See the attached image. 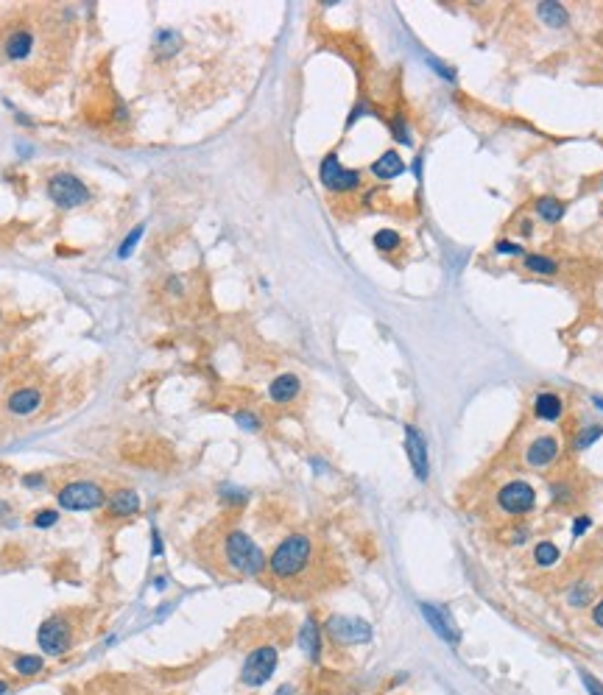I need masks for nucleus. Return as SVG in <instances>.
Wrapping results in <instances>:
<instances>
[{
  "instance_id": "30",
  "label": "nucleus",
  "mask_w": 603,
  "mask_h": 695,
  "mask_svg": "<svg viewBox=\"0 0 603 695\" xmlns=\"http://www.w3.org/2000/svg\"><path fill=\"white\" fill-rule=\"evenodd\" d=\"M235 419H238V425H241L243 430H257V428H260L257 416H251V413H238Z\"/></svg>"
},
{
  "instance_id": "16",
  "label": "nucleus",
  "mask_w": 603,
  "mask_h": 695,
  "mask_svg": "<svg viewBox=\"0 0 603 695\" xmlns=\"http://www.w3.org/2000/svg\"><path fill=\"white\" fill-rule=\"evenodd\" d=\"M299 388H302L299 377H293V374H279V377L268 385V397H271L274 402H291V399L299 394Z\"/></svg>"
},
{
  "instance_id": "33",
  "label": "nucleus",
  "mask_w": 603,
  "mask_h": 695,
  "mask_svg": "<svg viewBox=\"0 0 603 695\" xmlns=\"http://www.w3.org/2000/svg\"><path fill=\"white\" fill-rule=\"evenodd\" d=\"M590 525H592V519H590V517H578V519H576V525H573V536H581Z\"/></svg>"
},
{
  "instance_id": "26",
  "label": "nucleus",
  "mask_w": 603,
  "mask_h": 695,
  "mask_svg": "<svg viewBox=\"0 0 603 695\" xmlns=\"http://www.w3.org/2000/svg\"><path fill=\"white\" fill-rule=\"evenodd\" d=\"M374 246L380 251H394V249H399V234L394 230H380L374 234Z\"/></svg>"
},
{
  "instance_id": "12",
  "label": "nucleus",
  "mask_w": 603,
  "mask_h": 695,
  "mask_svg": "<svg viewBox=\"0 0 603 695\" xmlns=\"http://www.w3.org/2000/svg\"><path fill=\"white\" fill-rule=\"evenodd\" d=\"M422 614H425V620L433 626V631H436L442 640H447V642H453V645L458 642V637H461V634H458L456 623H453L444 611H439L433 603H422Z\"/></svg>"
},
{
  "instance_id": "20",
  "label": "nucleus",
  "mask_w": 603,
  "mask_h": 695,
  "mask_svg": "<svg viewBox=\"0 0 603 695\" xmlns=\"http://www.w3.org/2000/svg\"><path fill=\"white\" fill-rule=\"evenodd\" d=\"M299 642H302V648H305V654L310 659H319V654H322V637H319L316 620H305L302 634H299Z\"/></svg>"
},
{
  "instance_id": "25",
  "label": "nucleus",
  "mask_w": 603,
  "mask_h": 695,
  "mask_svg": "<svg viewBox=\"0 0 603 695\" xmlns=\"http://www.w3.org/2000/svg\"><path fill=\"white\" fill-rule=\"evenodd\" d=\"M601 436H603V428H601V425H590L587 430H581V433L576 436V444H573V447H576V450H587V447H592V444H595V442H598Z\"/></svg>"
},
{
  "instance_id": "11",
  "label": "nucleus",
  "mask_w": 603,
  "mask_h": 695,
  "mask_svg": "<svg viewBox=\"0 0 603 695\" xmlns=\"http://www.w3.org/2000/svg\"><path fill=\"white\" fill-rule=\"evenodd\" d=\"M405 453H408V461L413 466L416 477H419V480H428V475H430L428 442L422 439V433H419L413 425H405Z\"/></svg>"
},
{
  "instance_id": "7",
  "label": "nucleus",
  "mask_w": 603,
  "mask_h": 695,
  "mask_svg": "<svg viewBox=\"0 0 603 695\" xmlns=\"http://www.w3.org/2000/svg\"><path fill=\"white\" fill-rule=\"evenodd\" d=\"M534 503H536V491H534V486L525 483V480H511V483H505V486L497 491V505H500L505 514H514V517L528 514V511L534 508Z\"/></svg>"
},
{
  "instance_id": "32",
  "label": "nucleus",
  "mask_w": 603,
  "mask_h": 695,
  "mask_svg": "<svg viewBox=\"0 0 603 695\" xmlns=\"http://www.w3.org/2000/svg\"><path fill=\"white\" fill-rule=\"evenodd\" d=\"M140 234H143V227H137V230L131 232V237H126V240H123V246H121V257H126V254L131 251V246L137 243V237H140Z\"/></svg>"
},
{
  "instance_id": "14",
  "label": "nucleus",
  "mask_w": 603,
  "mask_h": 695,
  "mask_svg": "<svg viewBox=\"0 0 603 695\" xmlns=\"http://www.w3.org/2000/svg\"><path fill=\"white\" fill-rule=\"evenodd\" d=\"M39 405H42V394H39L37 388H20V391H14V394L8 397V402H6V408H8L11 413H17V416H28V413H34Z\"/></svg>"
},
{
  "instance_id": "24",
  "label": "nucleus",
  "mask_w": 603,
  "mask_h": 695,
  "mask_svg": "<svg viewBox=\"0 0 603 695\" xmlns=\"http://www.w3.org/2000/svg\"><path fill=\"white\" fill-rule=\"evenodd\" d=\"M525 268L534 271V274H556L559 271V265L550 257H542V254H528L525 257Z\"/></svg>"
},
{
  "instance_id": "36",
  "label": "nucleus",
  "mask_w": 603,
  "mask_h": 695,
  "mask_svg": "<svg viewBox=\"0 0 603 695\" xmlns=\"http://www.w3.org/2000/svg\"><path fill=\"white\" fill-rule=\"evenodd\" d=\"M6 693H8V684H6V682H0V695H6Z\"/></svg>"
},
{
  "instance_id": "10",
  "label": "nucleus",
  "mask_w": 603,
  "mask_h": 695,
  "mask_svg": "<svg viewBox=\"0 0 603 695\" xmlns=\"http://www.w3.org/2000/svg\"><path fill=\"white\" fill-rule=\"evenodd\" d=\"M322 182H324V187L344 193V190H355L361 185V173L341 168L338 157L336 154H327L324 162H322Z\"/></svg>"
},
{
  "instance_id": "15",
  "label": "nucleus",
  "mask_w": 603,
  "mask_h": 695,
  "mask_svg": "<svg viewBox=\"0 0 603 695\" xmlns=\"http://www.w3.org/2000/svg\"><path fill=\"white\" fill-rule=\"evenodd\" d=\"M137 508H140V497H137V491H131V489L115 491V494L110 497V505H107L110 517H131V514H137Z\"/></svg>"
},
{
  "instance_id": "13",
  "label": "nucleus",
  "mask_w": 603,
  "mask_h": 695,
  "mask_svg": "<svg viewBox=\"0 0 603 695\" xmlns=\"http://www.w3.org/2000/svg\"><path fill=\"white\" fill-rule=\"evenodd\" d=\"M556 456H559V442L553 436H539L525 450V458L531 466H548L550 461H556Z\"/></svg>"
},
{
  "instance_id": "27",
  "label": "nucleus",
  "mask_w": 603,
  "mask_h": 695,
  "mask_svg": "<svg viewBox=\"0 0 603 695\" xmlns=\"http://www.w3.org/2000/svg\"><path fill=\"white\" fill-rule=\"evenodd\" d=\"M56 519H59L56 511H37L34 514V525L37 528H51V525H56Z\"/></svg>"
},
{
  "instance_id": "3",
  "label": "nucleus",
  "mask_w": 603,
  "mask_h": 695,
  "mask_svg": "<svg viewBox=\"0 0 603 695\" xmlns=\"http://www.w3.org/2000/svg\"><path fill=\"white\" fill-rule=\"evenodd\" d=\"M213 559L221 564V570L232 573V576H257L265 567V556L263 550L243 534V531H224L216 542V553Z\"/></svg>"
},
{
  "instance_id": "9",
  "label": "nucleus",
  "mask_w": 603,
  "mask_h": 695,
  "mask_svg": "<svg viewBox=\"0 0 603 695\" xmlns=\"http://www.w3.org/2000/svg\"><path fill=\"white\" fill-rule=\"evenodd\" d=\"M327 634L338 645H358V642H369L371 640L369 623H363L358 617H344V614L327 620Z\"/></svg>"
},
{
  "instance_id": "2",
  "label": "nucleus",
  "mask_w": 603,
  "mask_h": 695,
  "mask_svg": "<svg viewBox=\"0 0 603 695\" xmlns=\"http://www.w3.org/2000/svg\"><path fill=\"white\" fill-rule=\"evenodd\" d=\"M271 578L288 589H310L319 576V548L307 534H291L265 562Z\"/></svg>"
},
{
  "instance_id": "18",
  "label": "nucleus",
  "mask_w": 603,
  "mask_h": 695,
  "mask_svg": "<svg viewBox=\"0 0 603 695\" xmlns=\"http://www.w3.org/2000/svg\"><path fill=\"white\" fill-rule=\"evenodd\" d=\"M562 411H564V405H562V399L556 397V394H536V399H534V413L539 416V419H545V422H553V419H559L562 416Z\"/></svg>"
},
{
  "instance_id": "34",
  "label": "nucleus",
  "mask_w": 603,
  "mask_h": 695,
  "mask_svg": "<svg viewBox=\"0 0 603 695\" xmlns=\"http://www.w3.org/2000/svg\"><path fill=\"white\" fill-rule=\"evenodd\" d=\"M22 483H25V486H42V483H45V477H42V475H25V477H22Z\"/></svg>"
},
{
  "instance_id": "21",
  "label": "nucleus",
  "mask_w": 603,
  "mask_h": 695,
  "mask_svg": "<svg viewBox=\"0 0 603 695\" xmlns=\"http://www.w3.org/2000/svg\"><path fill=\"white\" fill-rule=\"evenodd\" d=\"M11 665H14V673H17V676H22V679L39 676V673H42V668H45L42 656H31V654H17V656L11 659Z\"/></svg>"
},
{
  "instance_id": "4",
  "label": "nucleus",
  "mask_w": 603,
  "mask_h": 695,
  "mask_svg": "<svg viewBox=\"0 0 603 695\" xmlns=\"http://www.w3.org/2000/svg\"><path fill=\"white\" fill-rule=\"evenodd\" d=\"M37 642L48 656H62L76 645V626L67 614H53L48 617L39 631H37Z\"/></svg>"
},
{
  "instance_id": "29",
  "label": "nucleus",
  "mask_w": 603,
  "mask_h": 695,
  "mask_svg": "<svg viewBox=\"0 0 603 695\" xmlns=\"http://www.w3.org/2000/svg\"><path fill=\"white\" fill-rule=\"evenodd\" d=\"M581 682L587 684V690H590V695H603V684L595 679V676H590V673H581Z\"/></svg>"
},
{
  "instance_id": "6",
  "label": "nucleus",
  "mask_w": 603,
  "mask_h": 695,
  "mask_svg": "<svg viewBox=\"0 0 603 695\" xmlns=\"http://www.w3.org/2000/svg\"><path fill=\"white\" fill-rule=\"evenodd\" d=\"M277 648L274 645H260V648H254L249 656H246V662H243V670H241V682L246 687H263L268 679H271V673L277 670Z\"/></svg>"
},
{
  "instance_id": "37",
  "label": "nucleus",
  "mask_w": 603,
  "mask_h": 695,
  "mask_svg": "<svg viewBox=\"0 0 603 695\" xmlns=\"http://www.w3.org/2000/svg\"><path fill=\"white\" fill-rule=\"evenodd\" d=\"M595 402H598V408L603 411V399H601V397H595Z\"/></svg>"
},
{
  "instance_id": "8",
  "label": "nucleus",
  "mask_w": 603,
  "mask_h": 695,
  "mask_svg": "<svg viewBox=\"0 0 603 695\" xmlns=\"http://www.w3.org/2000/svg\"><path fill=\"white\" fill-rule=\"evenodd\" d=\"M48 196L59 204V207H79L90 199L87 187L73 176V173H56L48 182Z\"/></svg>"
},
{
  "instance_id": "31",
  "label": "nucleus",
  "mask_w": 603,
  "mask_h": 695,
  "mask_svg": "<svg viewBox=\"0 0 603 695\" xmlns=\"http://www.w3.org/2000/svg\"><path fill=\"white\" fill-rule=\"evenodd\" d=\"M497 251L500 254H522V246L519 243H511V240H500L497 243Z\"/></svg>"
},
{
  "instance_id": "5",
  "label": "nucleus",
  "mask_w": 603,
  "mask_h": 695,
  "mask_svg": "<svg viewBox=\"0 0 603 695\" xmlns=\"http://www.w3.org/2000/svg\"><path fill=\"white\" fill-rule=\"evenodd\" d=\"M56 500H59V505L67 508V511H93V508H98V505L107 500V494H104V489H101L98 483L73 480V483H67V486L59 489Z\"/></svg>"
},
{
  "instance_id": "35",
  "label": "nucleus",
  "mask_w": 603,
  "mask_h": 695,
  "mask_svg": "<svg viewBox=\"0 0 603 695\" xmlns=\"http://www.w3.org/2000/svg\"><path fill=\"white\" fill-rule=\"evenodd\" d=\"M592 620H595V623H598V626L603 628V600L598 603V606H595V609H592Z\"/></svg>"
},
{
  "instance_id": "28",
  "label": "nucleus",
  "mask_w": 603,
  "mask_h": 695,
  "mask_svg": "<svg viewBox=\"0 0 603 695\" xmlns=\"http://www.w3.org/2000/svg\"><path fill=\"white\" fill-rule=\"evenodd\" d=\"M587 600H590V586L578 583V586L570 592V603H573V606H584Z\"/></svg>"
},
{
  "instance_id": "23",
  "label": "nucleus",
  "mask_w": 603,
  "mask_h": 695,
  "mask_svg": "<svg viewBox=\"0 0 603 695\" xmlns=\"http://www.w3.org/2000/svg\"><path fill=\"white\" fill-rule=\"evenodd\" d=\"M534 559L539 567H553L559 562V548L553 542H539L536 550H534Z\"/></svg>"
},
{
  "instance_id": "17",
  "label": "nucleus",
  "mask_w": 603,
  "mask_h": 695,
  "mask_svg": "<svg viewBox=\"0 0 603 695\" xmlns=\"http://www.w3.org/2000/svg\"><path fill=\"white\" fill-rule=\"evenodd\" d=\"M402 171H405V162L399 159L397 151H385V154L371 165V173H374L377 179H394V176H399Z\"/></svg>"
},
{
  "instance_id": "22",
  "label": "nucleus",
  "mask_w": 603,
  "mask_h": 695,
  "mask_svg": "<svg viewBox=\"0 0 603 695\" xmlns=\"http://www.w3.org/2000/svg\"><path fill=\"white\" fill-rule=\"evenodd\" d=\"M536 213H539L545 221L556 224V221H562V216H564V204H562L559 199L545 196V199H539V201H536Z\"/></svg>"
},
{
  "instance_id": "19",
  "label": "nucleus",
  "mask_w": 603,
  "mask_h": 695,
  "mask_svg": "<svg viewBox=\"0 0 603 695\" xmlns=\"http://www.w3.org/2000/svg\"><path fill=\"white\" fill-rule=\"evenodd\" d=\"M536 14H539V20H542L545 25H550V28H564V25L570 22V17H567V11H564L562 3H539V6H536Z\"/></svg>"
},
{
  "instance_id": "1",
  "label": "nucleus",
  "mask_w": 603,
  "mask_h": 695,
  "mask_svg": "<svg viewBox=\"0 0 603 695\" xmlns=\"http://www.w3.org/2000/svg\"><path fill=\"white\" fill-rule=\"evenodd\" d=\"M76 37V17L62 6H28L0 25V59L17 65L34 87L65 73Z\"/></svg>"
}]
</instances>
